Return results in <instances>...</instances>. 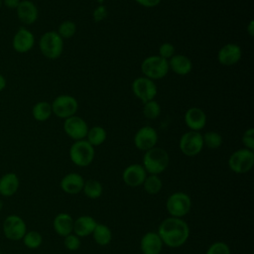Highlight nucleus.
<instances>
[{
    "label": "nucleus",
    "mask_w": 254,
    "mask_h": 254,
    "mask_svg": "<svg viewBox=\"0 0 254 254\" xmlns=\"http://www.w3.org/2000/svg\"><path fill=\"white\" fill-rule=\"evenodd\" d=\"M157 233L164 245L170 248H179L189 239L190 227L183 218L170 216L160 223Z\"/></svg>",
    "instance_id": "1"
},
{
    "label": "nucleus",
    "mask_w": 254,
    "mask_h": 254,
    "mask_svg": "<svg viewBox=\"0 0 254 254\" xmlns=\"http://www.w3.org/2000/svg\"><path fill=\"white\" fill-rule=\"evenodd\" d=\"M170 157L166 150L154 147L145 152L142 166L149 175H160L169 166Z\"/></svg>",
    "instance_id": "2"
},
{
    "label": "nucleus",
    "mask_w": 254,
    "mask_h": 254,
    "mask_svg": "<svg viewBox=\"0 0 254 254\" xmlns=\"http://www.w3.org/2000/svg\"><path fill=\"white\" fill-rule=\"evenodd\" d=\"M39 48L44 57L49 60H56L63 53L64 39L56 31L46 32L40 38Z\"/></svg>",
    "instance_id": "3"
},
{
    "label": "nucleus",
    "mask_w": 254,
    "mask_h": 254,
    "mask_svg": "<svg viewBox=\"0 0 254 254\" xmlns=\"http://www.w3.org/2000/svg\"><path fill=\"white\" fill-rule=\"evenodd\" d=\"M95 150L86 140H77L69 148V158L78 167H87L94 159Z\"/></svg>",
    "instance_id": "4"
},
{
    "label": "nucleus",
    "mask_w": 254,
    "mask_h": 254,
    "mask_svg": "<svg viewBox=\"0 0 254 254\" xmlns=\"http://www.w3.org/2000/svg\"><path fill=\"white\" fill-rule=\"evenodd\" d=\"M141 70L144 76L155 80L165 77L169 71L168 61L158 56L147 57L141 64Z\"/></svg>",
    "instance_id": "5"
},
{
    "label": "nucleus",
    "mask_w": 254,
    "mask_h": 254,
    "mask_svg": "<svg viewBox=\"0 0 254 254\" xmlns=\"http://www.w3.org/2000/svg\"><path fill=\"white\" fill-rule=\"evenodd\" d=\"M166 208L170 216L183 218L191 208L190 196L186 192L176 191L168 197Z\"/></svg>",
    "instance_id": "6"
},
{
    "label": "nucleus",
    "mask_w": 254,
    "mask_h": 254,
    "mask_svg": "<svg viewBox=\"0 0 254 254\" xmlns=\"http://www.w3.org/2000/svg\"><path fill=\"white\" fill-rule=\"evenodd\" d=\"M254 165V153L246 148L233 152L228 159V167L235 174H245Z\"/></svg>",
    "instance_id": "7"
},
{
    "label": "nucleus",
    "mask_w": 254,
    "mask_h": 254,
    "mask_svg": "<svg viewBox=\"0 0 254 254\" xmlns=\"http://www.w3.org/2000/svg\"><path fill=\"white\" fill-rule=\"evenodd\" d=\"M2 230L4 236L8 240L19 241L23 239L27 232V224L21 216L17 214H10L5 217L2 224Z\"/></svg>",
    "instance_id": "8"
},
{
    "label": "nucleus",
    "mask_w": 254,
    "mask_h": 254,
    "mask_svg": "<svg viewBox=\"0 0 254 254\" xmlns=\"http://www.w3.org/2000/svg\"><path fill=\"white\" fill-rule=\"evenodd\" d=\"M51 105L53 114L62 119H66L70 116L75 115L78 108L77 100L73 96L67 94H62L57 96L53 100Z\"/></svg>",
    "instance_id": "9"
},
{
    "label": "nucleus",
    "mask_w": 254,
    "mask_h": 254,
    "mask_svg": "<svg viewBox=\"0 0 254 254\" xmlns=\"http://www.w3.org/2000/svg\"><path fill=\"white\" fill-rule=\"evenodd\" d=\"M179 147L181 152L188 157L198 155L203 148L202 134L192 130L184 133L180 139Z\"/></svg>",
    "instance_id": "10"
},
{
    "label": "nucleus",
    "mask_w": 254,
    "mask_h": 254,
    "mask_svg": "<svg viewBox=\"0 0 254 254\" xmlns=\"http://www.w3.org/2000/svg\"><path fill=\"white\" fill-rule=\"evenodd\" d=\"M132 91L134 95L144 103L153 100L157 95L158 89L154 80L146 76H140L132 82Z\"/></svg>",
    "instance_id": "11"
},
{
    "label": "nucleus",
    "mask_w": 254,
    "mask_h": 254,
    "mask_svg": "<svg viewBox=\"0 0 254 254\" xmlns=\"http://www.w3.org/2000/svg\"><path fill=\"white\" fill-rule=\"evenodd\" d=\"M35 45L34 34L25 27H20L12 38V48L18 54L30 52Z\"/></svg>",
    "instance_id": "12"
},
{
    "label": "nucleus",
    "mask_w": 254,
    "mask_h": 254,
    "mask_svg": "<svg viewBox=\"0 0 254 254\" xmlns=\"http://www.w3.org/2000/svg\"><path fill=\"white\" fill-rule=\"evenodd\" d=\"M88 129L87 123L79 116L73 115L64 119V130L65 134L74 141L84 139L87 135Z\"/></svg>",
    "instance_id": "13"
},
{
    "label": "nucleus",
    "mask_w": 254,
    "mask_h": 254,
    "mask_svg": "<svg viewBox=\"0 0 254 254\" xmlns=\"http://www.w3.org/2000/svg\"><path fill=\"white\" fill-rule=\"evenodd\" d=\"M158 142V133L151 126L141 127L134 136V144L140 151H148L156 147Z\"/></svg>",
    "instance_id": "14"
},
{
    "label": "nucleus",
    "mask_w": 254,
    "mask_h": 254,
    "mask_svg": "<svg viewBox=\"0 0 254 254\" xmlns=\"http://www.w3.org/2000/svg\"><path fill=\"white\" fill-rule=\"evenodd\" d=\"M147 175L146 170L141 164H131L124 169L122 180L125 185L135 188L143 185Z\"/></svg>",
    "instance_id": "15"
},
{
    "label": "nucleus",
    "mask_w": 254,
    "mask_h": 254,
    "mask_svg": "<svg viewBox=\"0 0 254 254\" xmlns=\"http://www.w3.org/2000/svg\"><path fill=\"white\" fill-rule=\"evenodd\" d=\"M16 15L22 24L30 26L38 20L39 10L33 1L21 0L18 7L16 8Z\"/></svg>",
    "instance_id": "16"
},
{
    "label": "nucleus",
    "mask_w": 254,
    "mask_h": 254,
    "mask_svg": "<svg viewBox=\"0 0 254 254\" xmlns=\"http://www.w3.org/2000/svg\"><path fill=\"white\" fill-rule=\"evenodd\" d=\"M242 56L241 48L233 43L225 44L217 53V60L223 65H233L237 64Z\"/></svg>",
    "instance_id": "17"
},
{
    "label": "nucleus",
    "mask_w": 254,
    "mask_h": 254,
    "mask_svg": "<svg viewBox=\"0 0 254 254\" xmlns=\"http://www.w3.org/2000/svg\"><path fill=\"white\" fill-rule=\"evenodd\" d=\"M164 243L157 232L145 233L140 240V249L143 254H160Z\"/></svg>",
    "instance_id": "18"
},
{
    "label": "nucleus",
    "mask_w": 254,
    "mask_h": 254,
    "mask_svg": "<svg viewBox=\"0 0 254 254\" xmlns=\"http://www.w3.org/2000/svg\"><path fill=\"white\" fill-rule=\"evenodd\" d=\"M84 185L83 178L77 173L66 174L60 183L62 190L68 194H77L82 191Z\"/></svg>",
    "instance_id": "19"
},
{
    "label": "nucleus",
    "mask_w": 254,
    "mask_h": 254,
    "mask_svg": "<svg viewBox=\"0 0 254 254\" xmlns=\"http://www.w3.org/2000/svg\"><path fill=\"white\" fill-rule=\"evenodd\" d=\"M186 125L192 131L201 130L206 123V115L202 109L198 107H190L185 114Z\"/></svg>",
    "instance_id": "20"
},
{
    "label": "nucleus",
    "mask_w": 254,
    "mask_h": 254,
    "mask_svg": "<svg viewBox=\"0 0 254 254\" xmlns=\"http://www.w3.org/2000/svg\"><path fill=\"white\" fill-rule=\"evenodd\" d=\"M73 221L74 219L71 217L70 214L61 212L55 216L53 220V228L58 235L65 237L66 235L72 233Z\"/></svg>",
    "instance_id": "21"
},
{
    "label": "nucleus",
    "mask_w": 254,
    "mask_h": 254,
    "mask_svg": "<svg viewBox=\"0 0 254 254\" xmlns=\"http://www.w3.org/2000/svg\"><path fill=\"white\" fill-rule=\"evenodd\" d=\"M20 187L19 177L15 173H6L0 178V195L9 197L14 195Z\"/></svg>",
    "instance_id": "22"
},
{
    "label": "nucleus",
    "mask_w": 254,
    "mask_h": 254,
    "mask_svg": "<svg viewBox=\"0 0 254 254\" xmlns=\"http://www.w3.org/2000/svg\"><path fill=\"white\" fill-rule=\"evenodd\" d=\"M97 222L89 215H80L73 221V233L80 237H85L90 235L94 230Z\"/></svg>",
    "instance_id": "23"
},
{
    "label": "nucleus",
    "mask_w": 254,
    "mask_h": 254,
    "mask_svg": "<svg viewBox=\"0 0 254 254\" xmlns=\"http://www.w3.org/2000/svg\"><path fill=\"white\" fill-rule=\"evenodd\" d=\"M168 64L169 69L179 75H186L190 73L192 68L190 60L184 55H174L170 60H168Z\"/></svg>",
    "instance_id": "24"
},
{
    "label": "nucleus",
    "mask_w": 254,
    "mask_h": 254,
    "mask_svg": "<svg viewBox=\"0 0 254 254\" xmlns=\"http://www.w3.org/2000/svg\"><path fill=\"white\" fill-rule=\"evenodd\" d=\"M91 235H92L95 243L100 246L108 245L112 239V232H111L110 228L107 225L101 224V223L96 224Z\"/></svg>",
    "instance_id": "25"
},
{
    "label": "nucleus",
    "mask_w": 254,
    "mask_h": 254,
    "mask_svg": "<svg viewBox=\"0 0 254 254\" xmlns=\"http://www.w3.org/2000/svg\"><path fill=\"white\" fill-rule=\"evenodd\" d=\"M53 114L52 105L48 101H39L32 108L33 118L39 122L47 121Z\"/></svg>",
    "instance_id": "26"
},
{
    "label": "nucleus",
    "mask_w": 254,
    "mask_h": 254,
    "mask_svg": "<svg viewBox=\"0 0 254 254\" xmlns=\"http://www.w3.org/2000/svg\"><path fill=\"white\" fill-rule=\"evenodd\" d=\"M82 191L85 196L91 199H96L101 196L103 192V187L100 184V182L90 179L87 181H84V185L82 188Z\"/></svg>",
    "instance_id": "27"
},
{
    "label": "nucleus",
    "mask_w": 254,
    "mask_h": 254,
    "mask_svg": "<svg viewBox=\"0 0 254 254\" xmlns=\"http://www.w3.org/2000/svg\"><path fill=\"white\" fill-rule=\"evenodd\" d=\"M106 137H107V134L103 127L94 126L92 128L88 129V132H87V135L85 138H87L86 141L91 146L96 147V146H99L102 143H104V141L106 140Z\"/></svg>",
    "instance_id": "28"
},
{
    "label": "nucleus",
    "mask_w": 254,
    "mask_h": 254,
    "mask_svg": "<svg viewBox=\"0 0 254 254\" xmlns=\"http://www.w3.org/2000/svg\"><path fill=\"white\" fill-rule=\"evenodd\" d=\"M142 186L147 193L157 194L161 191L163 183L158 175H147Z\"/></svg>",
    "instance_id": "29"
},
{
    "label": "nucleus",
    "mask_w": 254,
    "mask_h": 254,
    "mask_svg": "<svg viewBox=\"0 0 254 254\" xmlns=\"http://www.w3.org/2000/svg\"><path fill=\"white\" fill-rule=\"evenodd\" d=\"M24 245L29 249H37L43 243V236L40 232L36 230H27L23 237Z\"/></svg>",
    "instance_id": "30"
},
{
    "label": "nucleus",
    "mask_w": 254,
    "mask_h": 254,
    "mask_svg": "<svg viewBox=\"0 0 254 254\" xmlns=\"http://www.w3.org/2000/svg\"><path fill=\"white\" fill-rule=\"evenodd\" d=\"M203 146H206L208 149H218L222 144V137L219 133L215 131H208L202 135Z\"/></svg>",
    "instance_id": "31"
},
{
    "label": "nucleus",
    "mask_w": 254,
    "mask_h": 254,
    "mask_svg": "<svg viewBox=\"0 0 254 254\" xmlns=\"http://www.w3.org/2000/svg\"><path fill=\"white\" fill-rule=\"evenodd\" d=\"M161 113V106L156 100H149L144 102L143 114L147 119H156Z\"/></svg>",
    "instance_id": "32"
},
{
    "label": "nucleus",
    "mask_w": 254,
    "mask_h": 254,
    "mask_svg": "<svg viewBox=\"0 0 254 254\" xmlns=\"http://www.w3.org/2000/svg\"><path fill=\"white\" fill-rule=\"evenodd\" d=\"M75 32H76V25L72 21L66 20L60 24L57 33L61 36L62 39H69L74 36Z\"/></svg>",
    "instance_id": "33"
},
{
    "label": "nucleus",
    "mask_w": 254,
    "mask_h": 254,
    "mask_svg": "<svg viewBox=\"0 0 254 254\" xmlns=\"http://www.w3.org/2000/svg\"><path fill=\"white\" fill-rule=\"evenodd\" d=\"M205 254H231L229 246L222 241L212 243L206 250Z\"/></svg>",
    "instance_id": "34"
},
{
    "label": "nucleus",
    "mask_w": 254,
    "mask_h": 254,
    "mask_svg": "<svg viewBox=\"0 0 254 254\" xmlns=\"http://www.w3.org/2000/svg\"><path fill=\"white\" fill-rule=\"evenodd\" d=\"M64 244L66 249L70 251H75L80 247L81 242H80V238L77 235H75L74 233H70L65 237H64Z\"/></svg>",
    "instance_id": "35"
},
{
    "label": "nucleus",
    "mask_w": 254,
    "mask_h": 254,
    "mask_svg": "<svg viewBox=\"0 0 254 254\" xmlns=\"http://www.w3.org/2000/svg\"><path fill=\"white\" fill-rule=\"evenodd\" d=\"M175 55V47L171 43H163L159 47V56L165 60H170Z\"/></svg>",
    "instance_id": "36"
},
{
    "label": "nucleus",
    "mask_w": 254,
    "mask_h": 254,
    "mask_svg": "<svg viewBox=\"0 0 254 254\" xmlns=\"http://www.w3.org/2000/svg\"><path fill=\"white\" fill-rule=\"evenodd\" d=\"M242 143L246 149L254 150V128H249L243 133Z\"/></svg>",
    "instance_id": "37"
},
{
    "label": "nucleus",
    "mask_w": 254,
    "mask_h": 254,
    "mask_svg": "<svg viewBox=\"0 0 254 254\" xmlns=\"http://www.w3.org/2000/svg\"><path fill=\"white\" fill-rule=\"evenodd\" d=\"M107 8L104 5H98L92 12L93 21L98 23L103 21L107 17Z\"/></svg>",
    "instance_id": "38"
},
{
    "label": "nucleus",
    "mask_w": 254,
    "mask_h": 254,
    "mask_svg": "<svg viewBox=\"0 0 254 254\" xmlns=\"http://www.w3.org/2000/svg\"><path fill=\"white\" fill-rule=\"evenodd\" d=\"M139 5L146 8H153L158 6L162 0H135Z\"/></svg>",
    "instance_id": "39"
},
{
    "label": "nucleus",
    "mask_w": 254,
    "mask_h": 254,
    "mask_svg": "<svg viewBox=\"0 0 254 254\" xmlns=\"http://www.w3.org/2000/svg\"><path fill=\"white\" fill-rule=\"evenodd\" d=\"M21 0H3V5L8 9H15L18 7Z\"/></svg>",
    "instance_id": "40"
},
{
    "label": "nucleus",
    "mask_w": 254,
    "mask_h": 254,
    "mask_svg": "<svg viewBox=\"0 0 254 254\" xmlns=\"http://www.w3.org/2000/svg\"><path fill=\"white\" fill-rule=\"evenodd\" d=\"M6 85H7V80H6L5 76L2 73H0V92L5 89Z\"/></svg>",
    "instance_id": "41"
},
{
    "label": "nucleus",
    "mask_w": 254,
    "mask_h": 254,
    "mask_svg": "<svg viewBox=\"0 0 254 254\" xmlns=\"http://www.w3.org/2000/svg\"><path fill=\"white\" fill-rule=\"evenodd\" d=\"M247 32H248V34H249V36H253V34H254V24H253V21H250V23H249V25H248V27H247Z\"/></svg>",
    "instance_id": "42"
},
{
    "label": "nucleus",
    "mask_w": 254,
    "mask_h": 254,
    "mask_svg": "<svg viewBox=\"0 0 254 254\" xmlns=\"http://www.w3.org/2000/svg\"><path fill=\"white\" fill-rule=\"evenodd\" d=\"M97 1V3L99 4V5H103V3L105 2V0H96Z\"/></svg>",
    "instance_id": "43"
},
{
    "label": "nucleus",
    "mask_w": 254,
    "mask_h": 254,
    "mask_svg": "<svg viewBox=\"0 0 254 254\" xmlns=\"http://www.w3.org/2000/svg\"><path fill=\"white\" fill-rule=\"evenodd\" d=\"M3 6V0H0V8Z\"/></svg>",
    "instance_id": "44"
},
{
    "label": "nucleus",
    "mask_w": 254,
    "mask_h": 254,
    "mask_svg": "<svg viewBox=\"0 0 254 254\" xmlns=\"http://www.w3.org/2000/svg\"><path fill=\"white\" fill-rule=\"evenodd\" d=\"M0 254H2V252H1V249H0Z\"/></svg>",
    "instance_id": "45"
}]
</instances>
